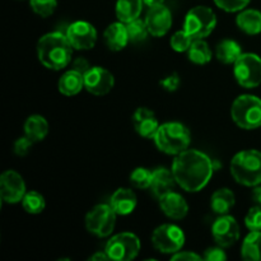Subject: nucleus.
I'll list each match as a JSON object with an SVG mask.
<instances>
[{"mask_svg":"<svg viewBox=\"0 0 261 261\" xmlns=\"http://www.w3.org/2000/svg\"><path fill=\"white\" fill-rule=\"evenodd\" d=\"M172 172L181 189L188 193H198L211 181L214 163L200 150L186 149L173 160Z\"/></svg>","mask_w":261,"mask_h":261,"instance_id":"f257e3e1","label":"nucleus"},{"mask_svg":"<svg viewBox=\"0 0 261 261\" xmlns=\"http://www.w3.org/2000/svg\"><path fill=\"white\" fill-rule=\"evenodd\" d=\"M71 55H73V46L64 33H46L38 40V60L47 69L61 70L66 68L70 64Z\"/></svg>","mask_w":261,"mask_h":261,"instance_id":"f03ea898","label":"nucleus"},{"mask_svg":"<svg viewBox=\"0 0 261 261\" xmlns=\"http://www.w3.org/2000/svg\"><path fill=\"white\" fill-rule=\"evenodd\" d=\"M153 139L161 152L166 154L177 155L189 148L191 134L184 124L171 121L160 125Z\"/></svg>","mask_w":261,"mask_h":261,"instance_id":"7ed1b4c3","label":"nucleus"},{"mask_svg":"<svg viewBox=\"0 0 261 261\" xmlns=\"http://www.w3.org/2000/svg\"><path fill=\"white\" fill-rule=\"evenodd\" d=\"M231 175L244 186L255 188L261 184V152L247 149L239 152L231 161Z\"/></svg>","mask_w":261,"mask_h":261,"instance_id":"20e7f679","label":"nucleus"},{"mask_svg":"<svg viewBox=\"0 0 261 261\" xmlns=\"http://www.w3.org/2000/svg\"><path fill=\"white\" fill-rule=\"evenodd\" d=\"M231 116L234 124L245 130L261 127V98L252 94H242L232 103Z\"/></svg>","mask_w":261,"mask_h":261,"instance_id":"39448f33","label":"nucleus"},{"mask_svg":"<svg viewBox=\"0 0 261 261\" xmlns=\"http://www.w3.org/2000/svg\"><path fill=\"white\" fill-rule=\"evenodd\" d=\"M217 25V17L213 10L204 5H198L188 12L184 30L194 38L208 37Z\"/></svg>","mask_w":261,"mask_h":261,"instance_id":"423d86ee","label":"nucleus"},{"mask_svg":"<svg viewBox=\"0 0 261 261\" xmlns=\"http://www.w3.org/2000/svg\"><path fill=\"white\" fill-rule=\"evenodd\" d=\"M116 212L110 204H98L87 213L86 228L97 237H107L116 224Z\"/></svg>","mask_w":261,"mask_h":261,"instance_id":"0eeeda50","label":"nucleus"},{"mask_svg":"<svg viewBox=\"0 0 261 261\" xmlns=\"http://www.w3.org/2000/svg\"><path fill=\"white\" fill-rule=\"evenodd\" d=\"M105 251L110 260L129 261L135 259L140 251V240L130 232L115 234L107 241Z\"/></svg>","mask_w":261,"mask_h":261,"instance_id":"6e6552de","label":"nucleus"},{"mask_svg":"<svg viewBox=\"0 0 261 261\" xmlns=\"http://www.w3.org/2000/svg\"><path fill=\"white\" fill-rule=\"evenodd\" d=\"M234 76L240 86L255 88L261 84V58L256 54H242L234 63Z\"/></svg>","mask_w":261,"mask_h":261,"instance_id":"1a4fd4ad","label":"nucleus"},{"mask_svg":"<svg viewBox=\"0 0 261 261\" xmlns=\"http://www.w3.org/2000/svg\"><path fill=\"white\" fill-rule=\"evenodd\" d=\"M152 244L162 254H176L185 244V234L175 224H162L153 231Z\"/></svg>","mask_w":261,"mask_h":261,"instance_id":"9d476101","label":"nucleus"},{"mask_svg":"<svg viewBox=\"0 0 261 261\" xmlns=\"http://www.w3.org/2000/svg\"><path fill=\"white\" fill-rule=\"evenodd\" d=\"M66 37L76 50L93 48L97 42V31L93 24L86 20H76L66 30Z\"/></svg>","mask_w":261,"mask_h":261,"instance_id":"9b49d317","label":"nucleus"},{"mask_svg":"<svg viewBox=\"0 0 261 261\" xmlns=\"http://www.w3.org/2000/svg\"><path fill=\"white\" fill-rule=\"evenodd\" d=\"M25 184L22 176L13 170H8L0 176V198L7 204H17L25 195Z\"/></svg>","mask_w":261,"mask_h":261,"instance_id":"f8f14e48","label":"nucleus"},{"mask_svg":"<svg viewBox=\"0 0 261 261\" xmlns=\"http://www.w3.org/2000/svg\"><path fill=\"white\" fill-rule=\"evenodd\" d=\"M212 234L218 246L231 247L240 239V226L233 217L223 214L212 226Z\"/></svg>","mask_w":261,"mask_h":261,"instance_id":"ddd939ff","label":"nucleus"},{"mask_svg":"<svg viewBox=\"0 0 261 261\" xmlns=\"http://www.w3.org/2000/svg\"><path fill=\"white\" fill-rule=\"evenodd\" d=\"M115 78L111 71L102 66H92L84 74V88L93 96H103L114 88Z\"/></svg>","mask_w":261,"mask_h":261,"instance_id":"4468645a","label":"nucleus"},{"mask_svg":"<svg viewBox=\"0 0 261 261\" xmlns=\"http://www.w3.org/2000/svg\"><path fill=\"white\" fill-rule=\"evenodd\" d=\"M144 20L147 23L149 35L154 37H162L170 31L172 25V15H171L170 9L163 4L150 7L145 14Z\"/></svg>","mask_w":261,"mask_h":261,"instance_id":"2eb2a0df","label":"nucleus"},{"mask_svg":"<svg viewBox=\"0 0 261 261\" xmlns=\"http://www.w3.org/2000/svg\"><path fill=\"white\" fill-rule=\"evenodd\" d=\"M133 125H134L135 132L140 137L147 138V139H153L160 127V122L154 112L147 107H139L135 110L133 114Z\"/></svg>","mask_w":261,"mask_h":261,"instance_id":"dca6fc26","label":"nucleus"},{"mask_svg":"<svg viewBox=\"0 0 261 261\" xmlns=\"http://www.w3.org/2000/svg\"><path fill=\"white\" fill-rule=\"evenodd\" d=\"M158 200H160L161 211L168 218L182 219L188 216L189 205L185 199H184V196L180 195V194L175 193V191H170V193L161 196Z\"/></svg>","mask_w":261,"mask_h":261,"instance_id":"f3484780","label":"nucleus"},{"mask_svg":"<svg viewBox=\"0 0 261 261\" xmlns=\"http://www.w3.org/2000/svg\"><path fill=\"white\" fill-rule=\"evenodd\" d=\"M103 38L105 43H106V46L111 51H121L130 42L126 24L120 22V20L119 22L111 23L105 30Z\"/></svg>","mask_w":261,"mask_h":261,"instance_id":"a211bd4d","label":"nucleus"},{"mask_svg":"<svg viewBox=\"0 0 261 261\" xmlns=\"http://www.w3.org/2000/svg\"><path fill=\"white\" fill-rule=\"evenodd\" d=\"M176 178L173 176L172 170H167V168H157L155 171H153L152 173V182H150L149 190L152 191L153 195L157 199H160L161 196H163L165 194L173 191L175 188Z\"/></svg>","mask_w":261,"mask_h":261,"instance_id":"6ab92c4d","label":"nucleus"},{"mask_svg":"<svg viewBox=\"0 0 261 261\" xmlns=\"http://www.w3.org/2000/svg\"><path fill=\"white\" fill-rule=\"evenodd\" d=\"M137 203V195L132 189H117L110 199V205L117 216H127L133 213Z\"/></svg>","mask_w":261,"mask_h":261,"instance_id":"aec40b11","label":"nucleus"},{"mask_svg":"<svg viewBox=\"0 0 261 261\" xmlns=\"http://www.w3.org/2000/svg\"><path fill=\"white\" fill-rule=\"evenodd\" d=\"M59 92L64 96H75L84 88V75L79 71L70 69L60 76L58 82Z\"/></svg>","mask_w":261,"mask_h":261,"instance_id":"412c9836","label":"nucleus"},{"mask_svg":"<svg viewBox=\"0 0 261 261\" xmlns=\"http://www.w3.org/2000/svg\"><path fill=\"white\" fill-rule=\"evenodd\" d=\"M236 23L242 32L247 35L261 33V12L255 9L242 10L236 18Z\"/></svg>","mask_w":261,"mask_h":261,"instance_id":"4be33fe9","label":"nucleus"},{"mask_svg":"<svg viewBox=\"0 0 261 261\" xmlns=\"http://www.w3.org/2000/svg\"><path fill=\"white\" fill-rule=\"evenodd\" d=\"M24 134L32 142H41L48 134V122L41 115H32L24 122Z\"/></svg>","mask_w":261,"mask_h":261,"instance_id":"5701e85b","label":"nucleus"},{"mask_svg":"<svg viewBox=\"0 0 261 261\" xmlns=\"http://www.w3.org/2000/svg\"><path fill=\"white\" fill-rule=\"evenodd\" d=\"M234 203H236V198H234L233 191L229 189H219L212 195L211 208L214 213L223 216V214L229 213Z\"/></svg>","mask_w":261,"mask_h":261,"instance_id":"b1692460","label":"nucleus"},{"mask_svg":"<svg viewBox=\"0 0 261 261\" xmlns=\"http://www.w3.org/2000/svg\"><path fill=\"white\" fill-rule=\"evenodd\" d=\"M143 0H117L116 17L120 22L129 23L138 19L143 9Z\"/></svg>","mask_w":261,"mask_h":261,"instance_id":"393cba45","label":"nucleus"},{"mask_svg":"<svg viewBox=\"0 0 261 261\" xmlns=\"http://www.w3.org/2000/svg\"><path fill=\"white\" fill-rule=\"evenodd\" d=\"M241 256L246 261H261V231H251L245 237Z\"/></svg>","mask_w":261,"mask_h":261,"instance_id":"a878e982","label":"nucleus"},{"mask_svg":"<svg viewBox=\"0 0 261 261\" xmlns=\"http://www.w3.org/2000/svg\"><path fill=\"white\" fill-rule=\"evenodd\" d=\"M241 55V46L233 40L221 41L216 48L217 59L223 64H234Z\"/></svg>","mask_w":261,"mask_h":261,"instance_id":"bb28decb","label":"nucleus"},{"mask_svg":"<svg viewBox=\"0 0 261 261\" xmlns=\"http://www.w3.org/2000/svg\"><path fill=\"white\" fill-rule=\"evenodd\" d=\"M188 56L191 63L204 65V64H208L212 60L213 54H212L208 43L203 38H198V40H194L193 43H191L190 48L188 50Z\"/></svg>","mask_w":261,"mask_h":261,"instance_id":"cd10ccee","label":"nucleus"},{"mask_svg":"<svg viewBox=\"0 0 261 261\" xmlns=\"http://www.w3.org/2000/svg\"><path fill=\"white\" fill-rule=\"evenodd\" d=\"M45 205V198L38 191H28L22 199L23 209L30 214L42 213Z\"/></svg>","mask_w":261,"mask_h":261,"instance_id":"c85d7f7f","label":"nucleus"},{"mask_svg":"<svg viewBox=\"0 0 261 261\" xmlns=\"http://www.w3.org/2000/svg\"><path fill=\"white\" fill-rule=\"evenodd\" d=\"M126 28L127 33H129L130 42H142V41H144L147 38L148 33H149L145 20L143 22L139 18L126 23Z\"/></svg>","mask_w":261,"mask_h":261,"instance_id":"c756f323","label":"nucleus"},{"mask_svg":"<svg viewBox=\"0 0 261 261\" xmlns=\"http://www.w3.org/2000/svg\"><path fill=\"white\" fill-rule=\"evenodd\" d=\"M152 173L149 170L143 167L135 168L130 175V182L137 189H149L152 182Z\"/></svg>","mask_w":261,"mask_h":261,"instance_id":"7c9ffc66","label":"nucleus"},{"mask_svg":"<svg viewBox=\"0 0 261 261\" xmlns=\"http://www.w3.org/2000/svg\"><path fill=\"white\" fill-rule=\"evenodd\" d=\"M193 41L194 38L191 37L185 30H182V31H177V32L171 37L170 43H171V47H172L175 51H177V53H185V51H188L189 48H190Z\"/></svg>","mask_w":261,"mask_h":261,"instance_id":"2f4dec72","label":"nucleus"},{"mask_svg":"<svg viewBox=\"0 0 261 261\" xmlns=\"http://www.w3.org/2000/svg\"><path fill=\"white\" fill-rule=\"evenodd\" d=\"M30 5L36 14L46 18L50 17L55 12L58 2L56 0H30Z\"/></svg>","mask_w":261,"mask_h":261,"instance_id":"473e14b6","label":"nucleus"},{"mask_svg":"<svg viewBox=\"0 0 261 261\" xmlns=\"http://www.w3.org/2000/svg\"><path fill=\"white\" fill-rule=\"evenodd\" d=\"M251 0H214L217 7L224 12L233 13L239 10H244Z\"/></svg>","mask_w":261,"mask_h":261,"instance_id":"72a5a7b5","label":"nucleus"},{"mask_svg":"<svg viewBox=\"0 0 261 261\" xmlns=\"http://www.w3.org/2000/svg\"><path fill=\"white\" fill-rule=\"evenodd\" d=\"M245 224L250 231H261V206H252L245 217Z\"/></svg>","mask_w":261,"mask_h":261,"instance_id":"f704fd0d","label":"nucleus"},{"mask_svg":"<svg viewBox=\"0 0 261 261\" xmlns=\"http://www.w3.org/2000/svg\"><path fill=\"white\" fill-rule=\"evenodd\" d=\"M33 143L35 142H32L27 135H24L22 138H18L14 143V153L17 155H19V157H24V155H27L30 153Z\"/></svg>","mask_w":261,"mask_h":261,"instance_id":"c9c22d12","label":"nucleus"},{"mask_svg":"<svg viewBox=\"0 0 261 261\" xmlns=\"http://www.w3.org/2000/svg\"><path fill=\"white\" fill-rule=\"evenodd\" d=\"M180 84H181V79L177 73L170 74L168 76L163 78L162 81H160V86L167 92H176L178 89V87H180Z\"/></svg>","mask_w":261,"mask_h":261,"instance_id":"e433bc0d","label":"nucleus"},{"mask_svg":"<svg viewBox=\"0 0 261 261\" xmlns=\"http://www.w3.org/2000/svg\"><path fill=\"white\" fill-rule=\"evenodd\" d=\"M204 260L208 261H223L227 259V255L224 252L223 247H211L205 251V255H204Z\"/></svg>","mask_w":261,"mask_h":261,"instance_id":"4c0bfd02","label":"nucleus"},{"mask_svg":"<svg viewBox=\"0 0 261 261\" xmlns=\"http://www.w3.org/2000/svg\"><path fill=\"white\" fill-rule=\"evenodd\" d=\"M204 257L200 256V255L195 254L193 251H177L176 254L172 255L171 260H184V261H194V260H203Z\"/></svg>","mask_w":261,"mask_h":261,"instance_id":"58836bf2","label":"nucleus"},{"mask_svg":"<svg viewBox=\"0 0 261 261\" xmlns=\"http://www.w3.org/2000/svg\"><path fill=\"white\" fill-rule=\"evenodd\" d=\"M71 66H73L71 69L79 71V73L83 74V75L87 73V71L89 70V69H91V66H89V63L84 58H76L75 60L73 61V64H71Z\"/></svg>","mask_w":261,"mask_h":261,"instance_id":"ea45409f","label":"nucleus"},{"mask_svg":"<svg viewBox=\"0 0 261 261\" xmlns=\"http://www.w3.org/2000/svg\"><path fill=\"white\" fill-rule=\"evenodd\" d=\"M106 260H110L109 255L106 254V251H97L96 254H93L91 257H89V261H106Z\"/></svg>","mask_w":261,"mask_h":261,"instance_id":"a19ab883","label":"nucleus"},{"mask_svg":"<svg viewBox=\"0 0 261 261\" xmlns=\"http://www.w3.org/2000/svg\"><path fill=\"white\" fill-rule=\"evenodd\" d=\"M252 200L261 206V186L256 185L255 189L252 190Z\"/></svg>","mask_w":261,"mask_h":261,"instance_id":"79ce46f5","label":"nucleus"},{"mask_svg":"<svg viewBox=\"0 0 261 261\" xmlns=\"http://www.w3.org/2000/svg\"><path fill=\"white\" fill-rule=\"evenodd\" d=\"M144 2L145 5H148V7H155V5H161L165 3V0H143Z\"/></svg>","mask_w":261,"mask_h":261,"instance_id":"37998d69","label":"nucleus"}]
</instances>
